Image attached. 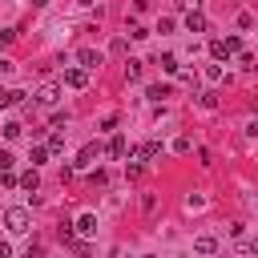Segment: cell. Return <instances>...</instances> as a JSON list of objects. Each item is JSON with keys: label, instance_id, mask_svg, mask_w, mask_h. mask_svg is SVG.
<instances>
[{"label": "cell", "instance_id": "cell-16", "mask_svg": "<svg viewBox=\"0 0 258 258\" xmlns=\"http://www.w3.org/2000/svg\"><path fill=\"white\" fill-rule=\"evenodd\" d=\"M125 77L137 81V77H141V60H125Z\"/></svg>", "mask_w": 258, "mask_h": 258}, {"label": "cell", "instance_id": "cell-5", "mask_svg": "<svg viewBox=\"0 0 258 258\" xmlns=\"http://www.w3.org/2000/svg\"><path fill=\"white\" fill-rule=\"evenodd\" d=\"M125 153H129V141H125L121 133H113V137H109V157H125Z\"/></svg>", "mask_w": 258, "mask_h": 258}, {"label": "cell", "instance_id": "cell-6", "mask_svg": "<svg viewBox=\"0 0 258 258\" xmlns=\"http://www.w3.org/2000/svg\"><path fill=\"white\" fill-rule=\"evenodd\" d=\"M77 234H81V238H93V234H97V218H93V214H81V222H77Z\"/></svg>", "mask_w": 258, "mask_h": 258}, {"label": "cell", "instance_id": "cell-19", "mask_svg": "<svg viewBox=\"0 0 258 258\" xmlns=\"http://www.w3.org/2000/svg\"><path fill=\"white\" fill-rule=\"evenodd\" d=\"M206 81H210V85H218V81H222V69H218V64H210V69H206Z\"/></svg>", "mask_w": 258, "mask_h": 258}, {"label": "cell", "instance_id": "cell-7", "mask_svg": "<svg viewBox=\"0 0 258 258\" xmlns=\"http://www.w3.org/2000/svg\"><path fill=\"white\" fill-rule=\"evenodd\" d=\"M20 101H24L20 89H0V109H12V105H20Z\"/></svg>", "mask_w": 258, "mask_h": 258}, {"label": "cell", "instance_id": "cell-4", "mask_svg": "<svg viewBox=\"0 0 258 258\" xmlns=\"http://www.w3.org/2000/svg\"><path fill=\"white\" fill-rule=\"evenodd\" d=\"M64 85H69V89H85V85H89V69H69V73H64Z\"/></svg>", "mask_w": 258, "mask_h": 258}, {"label": "cell", "instance_id": "cell-13", "mask_svg": "<svg viewBox=\"0 0 258 258\" xmlns=\"http://www.w3.org/2000/svg\"><path fill=\"white\" fill-rule=\"evenodd\" d=\"M97 153H101V149H97V141H89V145H85V149L77 153V165H89V161H93Z\"/></svg>", "mask_w": 258, "mask_h": 258}, {"label": "cell", "instance_id": "cell-17", "mask_svg": "<svg viewBox=\"0 0 258 258\" xmlns=\"http://www.w3.org/2000/svg\"><path fill=\"white\" fill-rule=\"evenodd\" d=\"M161 69H165V73H177V56L165 52V56H161Z\"/></svg>", "mask_w": 258, "mask_h": 258}, {"label": "cell", "instance_id": "cell-3", "mask_svg": "<svg viewBox=\"0 0 258 258\" xmlns=\"http://www.w3.org/2000/svg\"><path fill=\"white\" fill-rule=\"evenodd\" d=\"M101 60H105V52H97V48H81V52H77V64H81V69H97Z\"/></svg>", "mask_w": 258, "mask_h": 258}, {"label": "cell", "instance_id": "cell-12", "mask_svg": "<svg viewBox=\"0 0 258 258\" xmlns=\"http://www.w3.org/2000/svg\"><path fill=\"white\" fill-rule=\"evenodd\" d=\"M185 28H189V32H206V16H202V12L194 8V12L185 16Z\"/></svg>", "mask_w": 258, "mask_h": 258}, {"label": "cell", "instance_id": "cell-18", "mask_svg": "<svg viewBox=\"0 0 258 258\" xmlns=\"http://www.w3.org/2000/svg\"><path fill=\"white\" fill-rule=\"evenodd\" d=\"M12 165H16V157H12L8 149H0V173H4V169H12Z\"/></svg>", "mask_w": 258, "mask_h": 258}, {"label": "cell", "instance_id": "cell-8", "mask_svg": "<svg viewBox=\"0 0 258 258\" xmlns=\"http://www.w3.org/2000/svg\"><path fill=\"white\" fill-rule=\"evenodd\" d=\"M36 101H40V105H56V101H60V89H56V85H44V89L36 93Z\"/></svg>", "mask_w": 258, "mask_h": 258}, {"label": "cell", "instance_id": "cell-10", "mask_svg": "<svg viewBox=\"0 0 258 258\" xmlns=\"http://www.w3.org/2000/svg\"><path fill=\"white\" fill-rule=\"evenodd\" d=\"M16 185H24V189H40V173H36V165H32L28 173H20V177H16Z\"/></svg>", "mask_w": 258, "mask_h": 258}, {"label": "cell", "instance_id": "cell-14", "mask_svg": "<svg viewBox=\"0 0 258 258\" xmlns=\"http://www.w3.org/2000/svg\"><path fill=\"white\" fill-rule=\"evenodd\" d=\"M145 97H149V101H165V97H169V85H149Z\"/></svg>", "mask_w": 258, "mask_h": 258}, {"label": "cell", "instance_id": "cell-20", "mask_svg": "<svg viewBox=\"0 0 258 258\" xmlns=\"http://www.w3.org/2000/svg\"><path fill=\"white\" fill-rule=\"evenodd\" d=\"M48 149H52V153H60V149H64V137H60V133H52V137H48Z\"/></svg>", "mask_w": 258, "mask_h": 258}, {"label": "cell", "instance_id": "cell-21", "mask_svg": "<svg viewBox=\"0 0 258 258\" xmlns=\"http://www.w3.org/2000/svg\"><path fill=\"white\" fill-rule=\"evenodd\" d=\"M44 157H48V149H44V145H36V149H32V165H40Z\"/></svg>", "mask_w": 258, "mask_h": 258}, {"label": "cell", "instance_id": "cell-25", "mask_svg": "<svg viewBox=\"0 0 258 258\" xmlns=\"http://www.w3.org/2000/svg\"><path fill=\"white\" fill-rule=\"evenodd\" d=\"M0 258H12V246L8 242H0Z\"/></svg>", "mask_w": 258, "mask_h": 258}, {"label": "cell", "instance_id": "cell-1", "mask_svg": "<svg viewBox=\"0 0 258 258\" xmlns=\"http://www.w3.org/2000/svg\"><path fill=\"white\" fill-rule=\"evenodd\" d=\"M4 226H8L12 234H24V230H28V210H24V206L4 210Z\"/></svg>", "mask_w": 258, "mask_h": 258}, {"label": "cell", "instance_id": "cell-11", "mask_svg": "<svg viewBox=\"0 0 258 258\" xmlns=\"http://www.w3.org/2000/svg\"><path fill=\"white\" fill-rule=\"evenodd\" d=\"M194 250H198V254H218V238H210V234H202V238L194 242Z\"/></svg>", "mask_w": 258, "mask_h": 258}, {"label": "cell", "instance_id": "cell-9", "mask_svg": "<svg viewBox=\"0 0 258 258\" xmlns=\"http://www.w3.org/2000/svg\"><path fill=\"white\" fill-rule=\"evenodd\" d=\"M157 153H161V141H145V145L137 149V161H153Z\"/></svg>", "mask_w": 258, "mask_h": 258}, {"label": "cell", "instance_id": "cell-23", "mask_svg": "<svg viewBox=\"0 0 258 258\" xmlns=\"http://www.w3.org/2000/svg\"><path fill=\"white\" fill-rule=\"evenodd\" d=\"M40 254H44V250H40V242H32V246H28V254H24V258H40Z\"/></svg>", "mask_w": 258, "mask_h": 258}, {"label": "cell", "instance_id": "cell-2", "mask_svg": "<svg viewBox=\"0 0 258 258\" xmlns=\"http://www.w3.org/2000/svg\"><path fill=\"white\" fill-rule=\"evenodd\" d=\"M242 48V40L238 36H226V40H210V52H214V60H226V56H234Z\"/></svg>", "mask_w": 258, "mask_h": 258}, {"label": "cell", "instance_id": "cell-26", "mask_svg": "<svg viewBox=\"0 0 258 258\" xmlns=\"http://www.w3.org/2000/svg\"><path fill=\"white\" fill-rule=\"evenodd\" d=\"M44 4H48V0H32V8H44Z\"/></svg>", "mask_w": 258, "mask_h": 258}, {"label": "cell", "instance_id": "cell-15", "mask_svg": "<svg viewBox=\"0 0 258 258\" xmlns=\"http://www.w3.org/2000/svg\"><path fill=\"white\" fill-rule=\"evenodd\" d=\"M20 133H24V125H20V121H8V125H4V137H8V141H16Z\"/></svg>", "mask_w": 258, "mask_h": 258}, {"label": "cell", "instance_id": "cell-22", "mask_svg": "<svg viewBox=\"0 0 258 258\" xmlns=\"http://www.w3.org/2000/svg\"><path fill=\"white\" fill-rule=\"evenodd\" d=\"M238 258H254V242H242L238 246Z\"/></svg>", "mask_w": 258, "mask_h": 258}, {"label": "cell", "instance_id": "cell-24", "mask_svg": "<svg viewBox=\"0 0 258 258\" xmlns=\"http://www.w3.org/2000/svg\"><path fill=\"white\" fill-rule=\"evenodd\" d=\"M12 40V28H0V44H8Z\"/></svg>", "mask_w": 258, "mask_h": 258}]
</instances>
